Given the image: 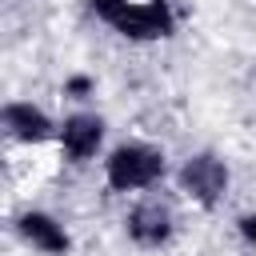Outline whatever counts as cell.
<instances>
[{
    "mask_svg": "<svg viewBox=\"0 0 256 256\" xmlns=\"http://www.w3.org/2000/svg\"><path fill=\"white\" fill-rule=\"evenodd\" d=\"M164 176H168V156L148 140H124L104 156V184L112 192H148Z\"/></svg>",
    "mask_w": 256,
    "mask_h": 256,
    "instance_id": "6da1fadb",
    "label": "cell"
},
{
    "mask_svg": "<svg viewBox=\"0 0 256 256\" xmlns=\"http://www.w3.org/2000/svg\"><path fill=\"white\" fill-rule=\"evenodd\" d=\"M176 184H180V192H184L196 208L212 212V208L224 204V196H228V188H232V168H228V160H224L220 152H208V148H204V152H192V156L180 164Z\"/></svg>",
    "mask_w": 256,
    "mask_h": 256,
    "instance_id": "7a4b0ae2",
    "label": "cell"
},
{
    "mask_svg": "<svg viewBox=\"0 0 256 256\" xmlns=\"http://www.w3.org/2000/svg\"><path fill=\"white\" fill-rule=\"evenodd\" d=\"M112 32L124 36V40H132V44L168 40L176 32V8H172V0H132L112 20Z\"/></svg>",
    "mask_w": 256,
    "mask_h": 256,
    "instance_id": "3957f363",
    "label": "cell"
},
{
    "mask_svg": "<svg viewBox=\"0 0 256 256\" xmlns=\"http://www.w3.org/2000/svg\"><path fill=\"white\" fill-rule=\"evenodd\" d=\"M124 236H128L136 248H144V252L168 248V244L176 240V216H172V208H168L164 200L144 196V200H136V204L124 212Z\"/></svg>",
    "mask_w": 256,
    "mask_h": 256,
    "instance_id": "277c9868",
    "label": "cell"
},
{
    "mask_svg": "<svg viewBox=\"0 0 256 256\" xmlns=\"http://www.w3.org/2000/svg\"><path fill=\"white\" fill-rule=\"evenodd\" d=\"M104 136H108L104 116H96V112H72V116L60 120L56 144H60V156H64L68 164H88V160L100 156Z\"/></svg>",
    "mask_w": 256,
    "mask_h": 256,
    "instance_id": "5b68a950",
    "label": "cell"
},
{
    "mask_svg": "<svg viewBox=\"0 0 256 256\" xmlns=\"http://www.w3.org/2000/svg\"><path fill=\"white\" fill-rule=\"evenodd\" d=\"M0 124H4V136L12 144H28V148L32 144H48L60 132V124L32 100H8L4 112H0Z\"/></svg>",
    "mask_w": 256,
    "mask_h": 256,
    "instance_id": "8992f818",
    "label": "cell"
},
{
    "mask_svg": "<svg viewBox=\"0 0 256 256\" xmlns=\"http://www.w3.org/2000/svg\"><path fill=\"white\" fill-rule=\"evenodd\" d=\"M16 232L28 248H36L40 256H68L72 252V232L60 216L44 212V208H24L16 216Z\"/></svg>",
    "mask_w": 256,
    "mask_h": 256,
    "instance_id": "52a82bcc",
    "label": "cell"
},
{
    "mask_svg": "<svg viewBox=\"0 0 256 256\" xmlns=\"http://www.w3.org/2000/svg\"><path fill=\"white\" fill-rule=\"evenodd\" d=\"M60 92L68 100H88V96H96V80L88 72H72V76H64V88Z\"/></svg>",
    "mask_w": 256,
    "mask_h": 256,
    "instance_id": "ba28073f",
    "label": "cell"
},
{
    "mask_svg": "<svg viewBox=\"0 0 256 256\" xmlns=\"http://www.w3.org/2000/svg\"><path fill=\"white\" fill-rule=\"evenodd\" d=\"M128 4H132V0H88L92 16H96V20H104L108 28H112V20H116V16H120V12L128 8Z\"/></svg>",
    "mask_w": 256,
    "mask_h": 256,
    "instance_id": "9c48e42d",
    "label": "cell"
},
{
    "mask_svg": "<svg viewBox=\"0 0 256 256\" xmlns=\"http://www.w3.org/2000/svg\"><path fill=\"white\" fill-rule=\"evenodd\" d=\"M236 232H240V240L248 248H256V208H248V212L236 216Z\"/></svg>",
    "mask_w": 256,
    "mask_h": 256,
    "instance_id": "30bf717a",
    "label": "cell"
},
{
    "mask_svg": "<svg viewBox=\"0 0 256 256\" xmlns=\"http://www.w3.org/2000/svg\"><path fill=\"white\" fill-rule=\"evenodd\" d=\"M252 76H256V68H252Z\"/></svg>",
    "mask_w": 256,
    "mask_h": 256,
    "instance_id": "8fae6325",
    "label": "cell"
}]
</instances>
